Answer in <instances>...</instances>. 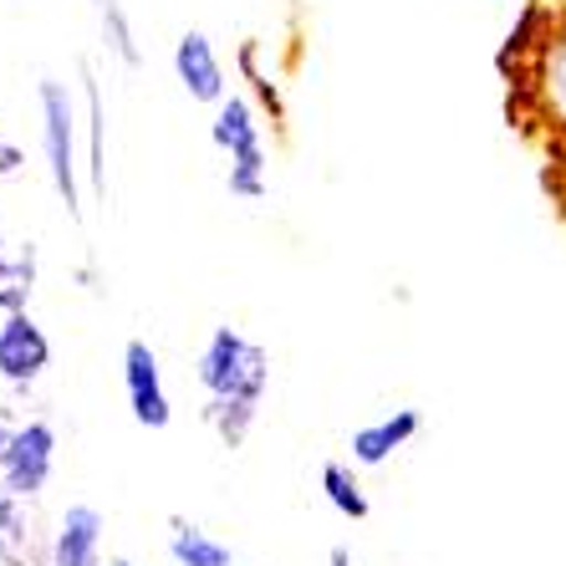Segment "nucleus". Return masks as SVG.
<instances>
[{
  "instance_id": "f257e3e1",
  "label": "nucleus",
  "mask_w": 566,
  "mask_h": 566,
  "mask_svg": "<svg viewBox=\"0 0 566 566\" xmlns=\"http://www.w3.org/2000/svg\"><path fill=\"white\" fill-rule=\"evenodd\" d=\"M36 107H41V158H46V179H52L56 199L72 220H82V164L77 158V103L72 87L56 77H41L36 87Z\"/></svg>"
},
{
  "instance_id": "f03ea898",
  "label": "nucleus",
  "mask_w": 566,
  "mask_h": 566,
  "mask_svg": "<svg viewBox=\"0 0 566 566\" xmlns=\"http://www.w3.org/2000/svg\"><path fill=\"white\" fill-rule=\"evenodd\" d=\"M195 378L205 388V398H245V403H261L265 382H271V353L261 343H251L245 332L235 327H214L210 343L199 347Z\"/></svg>"
},
{
  "instance_id": "7ed1b4c3",
  "label": "nucleus",
  "mask_w": 566,
  "mask_h": 566,
  "mask_svg": "<svg viewBox=\"0 0 566 566\" xmlns=\"http://www.w3.org/2000/svg\"><path fill=\"white\" fill-rule=\"evenodd\" d=\"M52 470H56V429L46 419H21V429L6 444V460H0V490L21 495V501H36L41 490L52 485Z\"/></svg>"
},
{
  "instance_id": "20e7f679",
  "label": "nucleus",
  "mask_w": 566,
  "mask_h": 566,
  "mask_svg": "<svg viewBox=\"0 0 566 566\" xmlns=\"http://www.w3.org/2000/svg\"><path fill=\"white\" fill-rule=\"evenodd\" d=\"M123 394H128V409L144 429H169L174 423V403L169 388H164V373H158V353L144 337H128L123 343Z\"/></svg>"
},
{
  "instance_id": "39448f33",
  "label": "nucleus",
  "mask_w": 566,
  "mask_h": 566,
  "mask_svg": "<svg viewBox=\"0 0 566 566\" xmlns=\"http://www.w3.org/2000/svg\"><path fill=\"white\" fill-rule=\"evenodd\" d=\"M52 368V343L31 312H11L0 327V382L11 388H31L41 373Z\"/></svg>"
},
{
  "instance_id": "423d86ee",
  "label": "nucleus",
  "mask_w": 566,
  "mask_h": 566,
  "mask_svg": "<svg viewBox=\"0 0 566 566\" xmlns=\"http://www.w3.org/2000/svg\"><path fill=\"white\" fill-rule=\"evenodd\" d=\"M174 77H179V87H185L195 103L220 107L224 97H230V82H224V62H220V52H214V41L205 36L199 27H189L185 36L174 41Z\"/></svg>"
},
{
  "instance_id": "0eeeda50",
  "label": "nucleus",
  "mask_w": 566,
  "mask_h": 566,
  "mask_svg": "<svg viewBox=\"0 0 566 566\" xmlns=\"http://www.w3.org/2000/svg\"><path fill=\"white\" fill-rule=\"evenodd\" d=\"M0 566H52V536L36 531L31 501L0 490Z\"/></svg>"
},
{
  "instance_id": "6e6552de",
  "label": "nucleus",
  "mask_w": 566,
  "mask_h": 566,
  "mask_svg": "<svg viewBox=\"0 0 566 566\" xmlns=\"http://www.w3.org/2000/svg\"><path fill=\"white\" fill-rule=\"evenodd\" d=\"M536 103H541L546 128L566 144V11L556 15L552 36L541 41V52H536Z\"/></svg>"
},
{
  "instance_id": "1a4fd4ad",
  "label": "nucleus",
  "mask_w": 566,
  "mask_h": 566,
  "mask_svg": "<svg viewBox=\"0 0 566 566\" xmlns=\"http://www.w3.org/2000/svg\"><path fill=\"white\" fill-rule=\"evenodd\" d=\"M52 566H103V511L66 505L52 531Z\"/></svg>"
},
{
  "instance_id": "9d476101",
  "label": "nucleus",
  "mask_w": 566,
  "mask_h": 566,
  "mask_svg": "<svg viewBox=\"0 0 566 566\" xmlns=\"http://www.w3.org/2000/svg\"><path fill=\"white\" fill-rule=\"evenodd\" d=\"M419 429H423V413L419 409H394V413H382V419L363 423V429H353V464L373 470V464L394 460L398 449L409 444Z\"/></svg>"
},
{
  "instance_id": "9b49d317",
  "label": "nucleus",
  "mask_w": 566,
  "mask_h": 566,
  "mask_svg": "<svg viewBox=\"0 0 566 566\" xmlns=\"http://www.w3.org/2000/svg\"><path fill=\"white\" fill-rule=\"evenodd\" d=\"M210 138L224 158H245V154H261L265 138H261V118H255V103L251 97H224L214 107V123H210Z\"/></svg>"
},
{
  "instance_id": "f8f14e48",
  "label": "nucleus",
  "mask_w": 566,
  "mask_h": 566,
  "mask_svg": "<svg viewBox=\"0 0 566 566\" xmlns=\"http://www.w3.org/2000/svg\"><path fill=\"white\" fill-rule=\"evenodd\" d=\"M36 245L31 240H0V312H31L36 296Z\"/></svg>"
},
{
  "instance_id": "ddd939ff",
  "label": "nucleus",
  "mask_w": 566,
  "mask_h": 566,
  "mask_svg": "<svg viewBox=\"0 0 566 566\" xmlns=\"http://www.w3.org/2000/svg\"><path fill=\"white\" fill-rule=\"evenodd\" d=\"M82 103H87V185L97 199H107V103H103V82L93 66H82Z\"/></svg>"
},
{
  "instance_id": "4468645a",
  "label": "nucleus",
  "mask_w": 566,
  "mask_h": 566,
  "mask_svg": "<svg viewBox=\"0 0 566 566\" xmlns=\"http://www.w3.org/2000/svg\"><path fill=\"white\" fill-rule=\"evenodd\" d=\"M169 562L174 566H235V556L205 526L185 521V515H169Z\"/></svg>"
},
{
  "instance_id": "2eb2a0df",
  "label": "nucleus",
  "mask_w": 566,
  "mask_h": 566,
  "mask_svg": "<svg viewBox=\"0 0 566 566\" xmlns=\"http://www.w3.org/2000/svg\"><path fill=\"white\" fill-rule=\"evenodd\" d=\"M97 11V36H103V52L123 66H138L144 52H138V31H133V15L123 0H93Z\"/></svg>"
},
{
  "instance_id": "dca6fc26",
  "label": "nucleus",
  "mask_w": 566,
  "mask_h": 566,
  "mask_svg": "<svg viewBox=\"0 0 566 566\" xmlns=\"http://www.w3.org/2000/svg\"><path fill=\"white\" fill-rule=\"evenodd\" d=\"M255 419H261V403H245V398H205V423L214 429L224 449H240L251 439Z\"/></svg>"
},
{
  "instance_id": "f3484780",
  "label": "nucleus",
  "mask_w": 566,
  "mask_h": 566,
  "mask_svg": "<svg viewBox=\"0 0 566 566\" xmlns=\"http://www.w3.org/2000/svg\"><path fill=\"white\" fill-rule=\"evenodd\" d=\"M322 495H327V505L343 521H368V490H363V480L353 474V464H343V460H327L322 464Z\"/></svg>"
},
{
  "instance_id": "a211bd4d",
  "label": "nucleus",
  "mask_w": 566,
  "mask_h": 566,
  "mask_svg": "<svg viewBox=\"0 0 566 566\" xmlns=\"http://www.w3.org/2000/svg\"><path fill=\"white\" fill-rule=\"evenodd\" d=\"M224 189L245 205L265 199V148L261 154H245V158H230V169H224Z\"/></svg>"
},
{
  "instance_id": "6ab92c4d",
  "label": "nucleus",
  "mask_w": 566,
  "mask_h": 566,
  "mask_svg": "<svg viewBox=\"0 0 566 566\" xmlns=\"http://www.w3.org/2000/svg\"><path fill=\"white\" fill-rule=\"evenodd\" d=\"M21 164H27V154H21L11 138H0V179H15V174H21Z\"/></svg>"
},
{
  "instance_id": "aec40b11",
  "label": "nucleus",
  "mask_w": 566,
  "mask_h": 566,
  "mask_svg": "<svg viewBox=\"0 0 566 566\" xmlns=\"http://www.w3.org/2000/svg\"><path fill=\"white\" fill-rule=\"evenodd\" d=\"M15 429H21V419H11V409L0 403V449L11 444V434H15Z\"/></svg>"
},
{
  "instance_id": "412c9836",
  "label": "nucleus",
  "mask_w": 566,
  "mask_h": 566,
  "mask_svg": "<svg viewBox=\"0 0 566 566\" xmlns=\"http://www.w3.org/2000/svg\"><path fill=\"white\" fill-rule=\"evenodd\" d=\"M327 566H353V552H347V546H332Z\"/></svg>"
},
{
  "instance_id": "4be33fe9",
  "label": "nucleus",
  "mask_w": 566,
  "mask_h": 566,
  "mask_svg": "<svg viewBox=\"0 0 566 566\" xmlns=\"http://www.w3.org/2000/svg\"><path fill=\"white\" fill-rule=\"evenodd\" d=\"M107 566H133V562H128V556H113V562H107Z\"/></svg>"
},
{
  "instance_id": "5701e85b",
  "label": "nucleus",
  "mask_w": 566,
  "mask_h": 566,
  "mask_svg": "<svg viewBox=\"0 0 566 566\" xmlns=\"http://www.w3.org/2000/svg\"><path fill=\"white\" fill-rule=\"evenodd\" d=\"M0 327H6V312H0Z\"/></svg>"
},
{
  "instance_id": "b1692460",
  "label": "nucleus",
  "mask_w": 566,
  "mask_h": 566,
  "mask_svg": "<svg viewBox=\"0 0 566 566\" xmlns=\"http://www.w3.org/2000/svg\"><path fill=\"white\" fill-rule=\"evenodd\" d=\"M0 460H6V449H0Z\"/></svg>"
}]
</instances>
